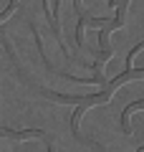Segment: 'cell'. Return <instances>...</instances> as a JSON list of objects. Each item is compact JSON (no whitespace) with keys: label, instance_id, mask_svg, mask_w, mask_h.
<instances>
[{"label":"cell","instance_id":"obj_1","mask_svg":"<svg viewBox=\"0 0 144 152\" xmlns=\"http://www.w3.org/2000/svg\"><path fill=\"white\" fill-rule=\"evenodd\" d=\"M144 107V102H134V104H129L127 109H124V114H121V129H124V134H132V129H129V114L134 112V109H142Z\"/></svg>","mask_w":144,"mask_h":152}]
</instances>
